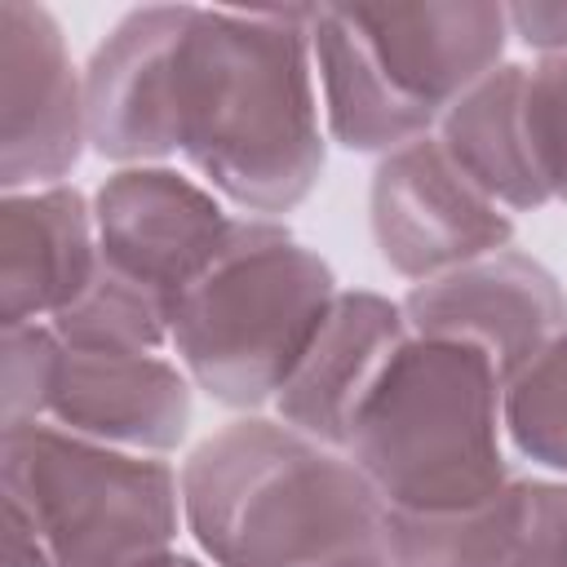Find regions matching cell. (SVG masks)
Returning a JSON list of instances; mask_svg holds the SVG:
<instances>
[{"label": "cell", "mask_w": 567, "mask_h": 567, "mask_svg": "<svg viewBox=\"0 0 567 567\" xmlns=\"http://www.w3.org/2000/svg\"><path fill=\"white\" fill-rule=\"evenodd\" d=\"M102 270L97 217L75 186L13 190L0 199V319L49 323Z\"/></svg>", "instance_id": "cell-14"}, {"label": "cell", "mask_w": 567, "mask_h": 567, "mask_svg": "<svg viewBox=\"0 0 567 567\" xmlns=\"http://www.w3.org/2000/svg\"><path fill=\"white\" fill-rule=\"evenodd\" d=\"M137 567H204V563L190 558V554H182V549H159V554H151L146 563H137Z\"/></svg>", "instance_id": "cell-23"}, {"label": "cell", "mask_w": 567, "mask_h": 567, "mask_svg": "<svg viewBox=\"0 0 567 567\" xmlns=\"http://www.w3.org/2000/svg\"><path fill=\"white\" fill-rule=\"evenodd\" d=\"M89 146L84 75L44 4H0V182L4 195L62 186Z\"/></svg>", "instance_id": "cell-9"}, {"label": "cell", "mask_w": 567, "mask_h": 567, "mask_svg": "<svg viewBox=\"0 0 567 567\" xmlns=\"http://www.w3.org/2000/svg\"><path fill=\"white\" fill-rule=\"evenodd\" d=\"M505 4H350L315 9L310 44L337 146L390 155L430 137L439 120L501 66Z\"/></svg>", "instance_id": "cell-3"}, {"label": "cell", "mask_w": 567, "mask_h": 567, "mask_svg": "<svg viewBox=\"0 0 567 567\" xmlns=\"http://www.w3.org/2000/svg\"><path fill=\"white\" fill-rule=\"evenodd\" d=\"M195 4L124 13L84 66L89 146L120 168L177 155V58Z\"/></svg>", "instance_id": "cell-11"}, {"label": "cell", "mask_w": 567, "mask_h": 567, "mask_svg": "<svg viewBox=\"0 0 567 567\" xmlns=\"http://www.w3.org/2000/svg\"><path fill=\"white\" fill-rule=\"evenodd\" d=\"M93 217L102 261L146 288L168 319L248 230V217H230L221 195L164 164L115 168L93 195Z\"/></svg>", "instance_id": "cell-7"}, {"label": "cell", "mask_w": 567, "mask_h": 567, "mask_svg": "<svg viewBox=\"0 0 567 567\" xmlns=\"http://www.w3.org/2000/svg\"><path fill=\"white\" fill-rule=\"evenodd\" d=\"M315 9H195L177 58V155L244 217L279 221L323 177Z\"/></svg>", "instance_id": "cell-1"}, {"label": "cell", "mask_w": 567, "mask_h": 567, "mask_svg": "<svg viewBox=\"0 0 567 567\" xmlns=\"http://www.w3.org/2000/svg\"><path fill=\"white\" fill-rule=\"evenodd\" d=\"M4 505L49 545L53 567H137L173 549L182 474L164 456L120 452L49 421L4 425Z\"/></svg>", "instance_id": "cell-6"}, {"label": "cell", "mask_w": 567, "mask_h": 567, "mask_svg": "<svg viewBox=\"0 0 567 567\" xmlns=\"http://www.w3.org/2000/svg\"><path fill=\"white\" fill-rule=\"evenodd\" d=\"M49 328L75 350H142V354H159L168 346V310L146 288H137L133 279L111 270L106 261H102L97 279L62 315L49 319Z\"/></svg>", "instance_id": "cell-17"}, {"label": "cell", "mask_w": 567, "mask_h": 567, "mask_svg": "<svg viewBox=\"0 0 567 567\" xmlns=\"http://www.w3.org/2000/svg\"><path fill=\"white\" fill-rule=\"evenodd\" d=\"M62 363V337L49 323L4 328V425L44 421L49 390Z\"/></svg>", "instance_id": "cell-19"}, {"label": "cell", "mask_w": 567, "mask_h": 567, "mask_svg": "<svg viewBox=\"0 0 567 567\" xmlns=\"http://www.w3.org/2000/svg\"><path fill=\"white\" fill-rule=\"evenodd\" d=\"M399 306L412 337L474 346L492 359L501 381L523 372L567 328L563 284L518 248L412 284Z\"/></svg>", "instance_id": "cell-10"}, {"label": "cell", "mask_w": 567, "mask_h": 567, "mask_svg": "<svg viewBox=\"0 0 567 567\" xmlns=\"http://www.w3.org/2000/svg\"><path fill=\"white\" fill-rule=\"evenodd\" d=\"M337 301L332 266L284 221L248 217L244 239L173 306L168 350L226 408L284 394Z\"/></svg>", "instance_id": "cell-5"}, {"label": "cell", "mask_w": 567, "mask_h": 567, "mask_svg": "<svg viewBox=\"0 0 567 567\" xmlns=\"http://www.w3.org/2000/svg\"><path fill=\"white\" fill-rule=\"evenodd\" d=\"M190 385L186 368L164 354L75 350L62 341L44 421L120 452L164 456L190 430Z\"/></svg>", "instance_id": "cell-12"}, {"label": "cell", "mask_w": 567, "mask_h": 567, "mask_svg": "<svg viewBox=\"0 0 567 567\" xmlns=\"http://www.w3.org/2000/svg\"><path fill=\"white\" fill-rule=\"evenodd\" d=\"M439 146L447 159L505 213H536L554 204L527 124V66L501 62L443 120Z\"/></svg>", "instance_id": "cell-16"}, {"label": "cell", "mask_w": 567, "mask_h": 567, "mask_svg": "<svg viewBox=\"0 0 567 567\" xmlns=\"http://www.w3.org/2000/svg\"><path fill=\"white\" fill-rule=\"evenodd\" d=\"M4 567H53L49 545L13 505H4Z\"/></svg>", "instance_id": "cell-22"}, {"label": "cell", "mask_w": 567, "mask_h": 567, "mask_svg": "<svg viewBox=\"0 0 567 567\" xmlns=\"http://www.w3.org/2000/svg\"><path fill=\"white\" fill-rule=\"evenodd\" d=\"M501 372L461 341L408 337L359 403L346 456L390 514H456L514 474L501 447Z\"/></svg>", "instance_id": "cell-4"}, {"label": "cell", "mask_w": 567, "mask_h": 567, "mask_svg": "<svg viewBox=\"0 0 567 567\" xmlns=\"http://www.w3.org/2000/svg\"><path fill=\"white\" fill-rule=\"evenodd\" d=\"M509 31L545 53H567V4H509Z\"/></svg>", "instance_id": "cell-21"}, {"label": "cell", "mask_w": 567, "mask_h": 567, "mask_svg": "<svg viewBox=\"0 0 567 567\" xmlns=\"http://www.w3.org/2000/svg\"><path fill=\"white\" fill-rule=\"evenodd\" d=\"M394 567H567V478H509L456 514H390Z\"/></svg>", "instance_id": "cell-13"}, {"label": "cell", "mask_w": 567, "mask_h": 567, "mask_svg": "<svg viewBox=\"0 0 567 567\" xmlns=\"http://www.w3.org/2000/svg\"><path fill=\"white\" fill-rule=\"evenodd\" d=\"M368 221L381 261L412 284L505 252L514 239V217L447 159L439 137L381 155L368 190Z\"/></svg>", "instance_id": "cell-8"}, {"label": "cell", "mask_w": 567, "mask_h": 567, "mask_svg": "<svg viewBox=\"0 0 567 567\" xmlns=\"http://www.w3.org/2000/svg\"><path fill=\"white\" fill-rule=\"evenodd\" d=\"M501 421L523 461L567 478V328L505 381Z\"/></svg>", "instance_id": "cell-18"}, {"label": "cell", "mask_w": 567, "mask_h": 567, "mask_svg": "<svg viewBox=\"0 0 567 567\" xmlns=\"http://www.w3.org/2000/svg\"><path fill=\"white\" fill-rule=\"evenodd\" d=\"M527 124L540 177L558 204H567V53H545L527 66Z\"/></svg>", "instance_id": "cell-20"}, {"label": "cell", "mask_w": 567, "mask_h": 567, "mask_svg": "<svg viewBox=\"0 0 567 567\" xmlns=\"http://www.w3.org/2000/svg\"><path fill=\"white\" fill-rule=\"evenodd\" d=\"M412 337L403 306L381 292H337L310 354L275 399V416L323 447L346 452L350 421L385 363Z\"/></svg>", "instance_id": "cell-15"}, {"label": "cell", "mask_w": 567, "mask_h": 567, "mask_svg": "<svg viewBox=\"0 0 567 567\" xmlns=\"http://www.w3.org/2000/svg\"><path fill=\"white\" fill-rule=\"evenodd\" d=\"M332 567H394V563H390V554H385V545H381V549H368V554L341 558V563H332Z\"/></svg>", "instance_id": "cell-24"}, {"label": "cell", "mask_w": 567, "mask_h": 567, "mask_svg": "<svg viewBox=\"0 0 567 567\" xmlns=\"http://www.w3.org/2000/svg\"><path fill=\"white\" fill-rule=\"evenodd\" d=\"M182 518L213 567H332L381 549L390 509L346 452L244 416L186 456Z\"/></svg>", "instance_id": "cell-2"}]
</instances>
